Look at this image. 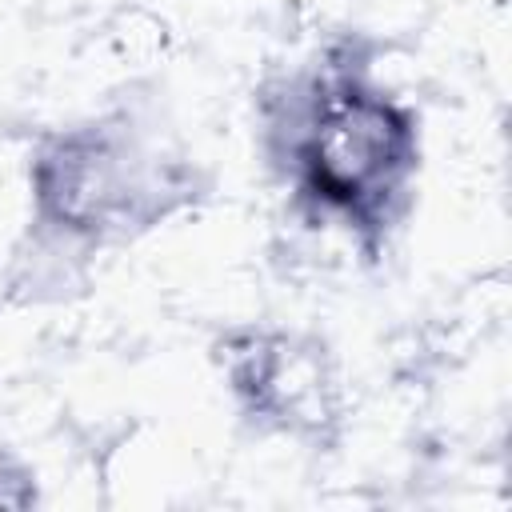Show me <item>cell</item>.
I'll list each match as a JSON object with an SVG mask.
<instances>
[{
    "label": "cell",
    "instance_id": "1",
    "mask_svg": "<svg viewBox=\"0 0 512 512\" xmlns=\"http://www.w3.org/2000/svg\"><path fill=\"white\" fill-rule=\"evenodd\" d=\"M412 156L404 116L372 96L340 88L320 100L304 140V168L312 192L340 212H368L384 204Z\"/></svg>",
    "mask_w": 512,
    "mask_h": 512
}]
</instances>
